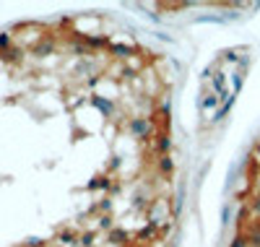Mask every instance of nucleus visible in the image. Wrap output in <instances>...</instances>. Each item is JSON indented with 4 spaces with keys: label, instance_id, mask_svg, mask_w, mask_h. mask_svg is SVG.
Listing matches in <instances>:
<instances>
[{
    "label": "nucleus",
    "instance_id": "f3484780",
    "mask_svg": "<svg viewBox=\"0 0 260 247\" xmlns=\"http://www.w3.org/2000/svg\"><path fill=\"white\" fill-rule=\"evenodd\" d=\"M13 47V34L11 32H0V55L8 52Z\"/></svg>",
    "mask_w": 260,
    "mask_h": 247
},
{
    "label": "nucleus",
    "instance_id": "393cba45",
    "mask_svg": "<svg viewBox=\"0 0 260 247\" xmlns=\"http://www.w3.org/2000/svg\"><path fill=\"white\" fill-rule=\"evenodd\" d=\"M24 247H45V239H39V237H29L24 242Z\"/></svg>",
    "mask_w": 260,
    "mask_h": 247
},
{
    "label": "nucleus",
    "instance_id": "b1692460",
    "mask_svg": "<svg viewBox=\"0 0 260 247\" xmlns=\"http://www.w3.org/2000/svg\"><path fill=\"white\" fill-rule=\"evenodd\" d=\"M96 211H102V213H112V200H110V198H102V203L96 206Z\"/></svg>",
    "mask_w": 260,
    "mask_h": 247
},
{
    "label": "nucleus",
    "instance_id": "dca6fc26",
    "mask_svg": "<svg viewBox=\"0 0 260 247\" xmlns=\"http://www.w3.org/2000/svg\"><path fill=\"white\" fill-rule=\"evenodd\" d=\"M247 211H250V216H260V190L247 198Z\"/></svg>",
    "mask_w": 260,
    "mask_h": 247
},
{
    "label": "nucleus",
    "instance_id": "ddd939ff",
    "mask_svg": "<svg viewBox=\"0 0 260 247\" xmlns=\"http://www.w3.org/2000/svg\"><path fill=\"white\" fill-rule=\"evenodd\" d=\"M182 206H185V182H180V188H177V195H175V206H172V219H180V213H182Z\"/></svg>",
    "mask_w": 260,
    "mask_h": 247
},
{
    "label": "nucleus",
    "instance_id": "a878e982",
    "mask_svg": "<svg viewBox=\"0 0 260 247\" xmlns=\"http://www.w3.org/2000/svg\"><path fill=\"white\" fill-rule=\"evenodd\" d=\"M86 190H99V177L89 179V182H86Z\"/></svg>",
    "mask_w": 260,
    "mask_h": 247
},
{
    "label": "nucleus",
    "instance_id": "aec40b11",
    "mask_svg": "<svg viewBox=\"0 0 260 247\" xmlns=\"http://www.w3.org/2000/svg\"><path fill=\"white\" fill-rule=\"evenodd\" d=\"M226 247H247V237H245V232H237V234L229 239Z\"/></svg>",
    "mask_w": 260,
    "mask_h": 247
},
{
    "label": "nucleus",
    "instance_id": "7c9ffc66",
    "mask_svg": "<svg viewBox=\"0 0 260 247\" xmlns=\"http://www.w3.org/2000/svg\"><path fill=\"white\" fill-rule=\"evenodd\" d=\"M57 247H60V244H57Z\"/></svg>",
    "mask_w": 260,
    "mask_h": 247
},
{
    "label": "nucleus",
    "instance_id": "6ab92c4d",
    "mask_svg": "<svg viewBox=\"0 0 260 247\" xmlns=\"http://www.w3.org/2000/svg\"><path fill=\"white\" fill-rule=\"evenodd\" d=\"M99 229H104V232H112V229H115L112 213H102V216H99Z\"/></svg>",
    "mask_w": 260,
    "mask_h": 247
},
{
    "label": "nucleus",
    "instance_id": "1a4fd4ad",
    "mask_svg": "<svg viewBox=\"0 0 260 247\" xmlns=\"http://www.w3.org/2000/svg\"><path fill=\"white\" fill-rule=\"evenodd\" d=\"M83 44L86 50H107L110 39H107V34H94V37H83Z\"/></svg>",
    "mask_w": 260,
    "mask_h": 247
},
{
    "label": "nucleus",
    "instance_id": "c756f323",
    "mask_svg": "<svg viewBox=\"0 0 260 247\" xmlns=\"http://www.w3.org/2000/svg\"><path fill=\"white\" fill-rule=\"evenodd\" d=\"M255 159L260 162V141H257V146H255Z\"/></svg>",
    "mask_w": 260,
    "mask_h": 247
},
{
    "label": "nucleus",
    "instance_id": "0eeeda50",
    "mask_svg": "<svg viewBox=\"0 0 260 247\" xmlns=\"http://www.w3.org/2000/svg\"><path fill=\"white\" fill-rule=\"evenodd\" d=\"M219 107H221V99L219 97H216L213 91H203V97L198 102V109L203 112V115H206V112H216Z\"/></svg>",
    "mask_w": 260,
    "mask_h": 247
},
{
    "label": "nucleus",
    "instance_id": "5701e85b",
    "mask_svg": "<svg viewBox=\"0 0 260 247\" xmlns=\"http://www.w3.org/2000/svg\"><path fill=\"white\" fill-rule=\"evenodd\" d=\"M232 224V206L226 203L224 208H221V227H229Z\"/></svg>",
    "mask_w": 260,
    "mask_h": 247
},
{
    "label": "nucleus",
    "instance_id": "7ed1b4c3",
    "mask_svg": "<svg viewBox=\"0 0 260 247\" xmlns=\"http://www.w3.org/2000/svg\"><path fill=\"white\" fill-rule=\"evenodd\" d=\"M107 52H110L115 60H133V57H138V47H133V44H122V42H110Z\"/></svg>",
    "mask_w": 260,
    "mask_h": 247
},
{
    "label": "nucleus",
    "instance_id": "423d86ee",
    "mask_svg": "<svg viewBox=\"0 0 260 247\" xmlns=\"http://www.w3.org/2000/svg\"><path fill=\"white\" fill-rule=\"evenodd\" d=\"M107 242L115 244V247H127L130 244V232L122 227H115L112 232H107Z\"/></svg>",
    "mask_w": 260,
    "mask_h": 247
},
{
    "label": "nucleus",
    "instance_id": "bb28decb",
    "mask_svg": "<svg viewBox=\"0 0 260 247\" xmlns=\"http://www.w3.org/2000/svg\"><path fill=\"white\" fill-rule=\"evenodd\" d=\"M211 73H216V71H213V65H208V68H206V71L201 73V78H203V81H208V78H213Z\"/></svg>",
    "mask_w": 260,
    "mask_h": 247
},
{
    "label": "nucleus",
    "instance_id": "f257e3e1",
    "mask_svg": "<svg viewBox=\"0 0 260 247\" xmlns=\"http://www.w3.org/2000/svg\"><path fill=\"white\" fill-rule=\"evenodd\" d=\"M127 133L136 136V138H141V141L154 138L156 136V122H154V117L136 115V117H130V122H127Z\"/></svg>",
    "mask_w": 260,
    "mask_h": 247
},
{
    "label": "nucleus",
    "instance_id": "4468645a",
    "mask_svg": "<svg viewBox=\"0 0 260 247\" xmlns=\"http://www.w3.org/2000/svg\"><path fill=\"white\" fill-rule=\"evenodd\" d=\"M78 237H81V234H76L73 229H65V232L57 234V244H60V247H73V244H78Z\"/></svg>",
    "mask_w": 260,
    "mask_h": 247
},
{
    "label": "nucleus",
    "instance_id": "cd10ccee",
    "mask_svg": "<svg viewBox=\"0 0 260 247\" xmlns=\"http://www.w3.org/2000/svg\"><path fill=\"white\" fill-rule=\"evenodd\" d=\"M156 39H161V42H172V37H167V34H161V32H156Z\"/></svg>",
    "mask_w": 260,
    "mask_h": 247
},
{
    "label": "nucleus",
    "instance_id": "a211bd4d",
    "mask_svg": "<svg viewBox=\"0 0 260 247\" xmlns=\"http://www.w3.org/2000/svg\"><path fill=\"white\" fill-rule=\"evenodd\" d=\"M96 232H83L81 237H78V247H94L96 242Z\"/></svg>",
    "mask_w": 260,
    "mask_h": 247
},
{
    "label": "nucleus",
    "instance_id": "20e7f679",
    "mask_svg": "<svg viewBox=\"0 0 260 247\" xmlns=\"http://www.w3.org/2000/svg\"><path fill=\"white\" fill-rule=\"evenodd\" d=\"M211 91L219 97L221 102L232 94V91H229V86H226V73H224V71H216V73H213V78H211Z\"/></svg>",
    "mask_w": 260,
    "mask_h": 247
},
{
    "label": "nucleus",
    "instance_id": "f8f14e48",
    "mask_svg": "<svg viewBox=\"0 0 260 247\" xmlns=\"http://www.w3.org/2000/svg\"><path fill=\"white\" fill-rule=\"evenodd\" d=\"M156 237H159V227H154V224H146V227L136 234V242H138V244H143V242L156 239Z\"/></svg>",
    "mask_w": 260,
    "mask_h": 247
},
{
    "label": "nucleus",
    "instance_id": "c85d7f7f",
    "mask_svg": "<svg viewBox=\"0 0 260 247\" xmlns=\"http://www.w3.org/2000/svg\"><path fill=\"white\" fill-rule=\"evenodd\" d=\"M120 167V156H115V159H112V164H110V169H117Z\"/></svg>",
    "mask_w": 260,
    "mask_h": 247
},
{
    "label": "nucleus",
    "instance_id": "39448f33",
    "mask_svg": "<svg viewBox=\"0 0 260 247\" xmlns=\"http://www.w3.org/2000/svg\"><path fill=\"white\" fill-rule=\"evenodd\" d=\"M154 151L159 156L172 153V133L169 130H156V136H154Z\"/></svg>",
    "mask_w": 260,
    "mask_h": 247
},
{
    "label": "nucleus",
    "instance_id": "f03ea898",
    "mask_svg": "<svg viewBox=\"0 0 260 247\" xmlns=\"http://www.w3.org/2000/svg\"><path fill=\"white\" fill-rule=\"evenodd\" d=\"M89 104H91L94 109H99V115H102V117H115V112H117L112 97H102V94H96V91L89 97Z\"/></svg>",
    "mask_w": 260,
    "mask_h": 247
},
{
    "label": "nucleus",
    "instance_id": "412c9836",
    "mask_svg": "<svg viewBox=\"0 0 260 247\" xmlns=\"http://www.w3.org/2000/svg\"><path fill=\"white\" fill-rule=\"evenodd\" d=\"M52 50H55V44H52L50 39H45V42H39L37 47H34V52H37V55H45V52H52Z\"/></svg>",
    "mask_w": 260,
    "mask_h": 247
},
{
    "label": "nucleus",
    "instance_id": "9d476101",
    "mask_svg": "<svg viewBox=\"0 0 260 247\" xmlns=\"http://www.w3.org/2000/svg\"><path fill=\"white\" fill-rule=\"evenodd\" d=\"M247 237V247H260V221H252L242 229Z\"/></svg>",
    "mask_w": 260,
    "mask_h": 247
},
{
    "label": "nucleus",
    "instance_id": "4be33fe9",
    "mask_svg": "<svg viewBox=\"0 0 260 247\" xmlns=\"http://www.w3.org/2000/svg\"><path fill=\"white\" fill-rule=\"evenodd\" d=\"M221 60H224V63H234V65H240V60H242V55H240V52H237V50H226Z\"/></svg>",
    "mask_w": 260,
    "mask_h": 247
},
{
    "label": "nucleus",
    "instance_id": "2eb2a0df",
    "mask_svg": "<svg viewBox=\"0 0 260 247\" xmlns=\"http://www.w3.org/2000/svg\"><path fill=\"white\" fill-rule=\"evenodd\" d=\"M192 24H226L224 16H216V13H203V16H195Z\"/></svg>",
    "mask_w": 260,
    "mask_h": 247
},
{
    "label": "nucleus",
    "instance_id": "6e6552de",
    "mask_svg": "<svg viewBox=\"0 0 260 247\" xmlns=\"http://www.w3.org/2000/svg\"><path fill=\"white\" fill-rule=\"evenodd\" d=\"M234 102H237V97H234V94H229V97H226V99L221 102V107H219V109L213 112V117H211V122H224V117H226L229 112H232Z\"/></svg>",
    "mask_w": 260,
    "mask_h": 247
},
{
    "label": "nucleus",
    "instance_id": "9b49d317",
    "mask_svg": "<svg viewBox=\"0 0 260 247\" xmlns=\"http://www.w3.org/2000/svg\"><path fill=\"white\" fill-rule=\"evenodd\" d=\"M156 167H159V172H161L164 177H172V174H175V169H177L175 159H172V153H167V156H156Z\"/></svg>",
    "mask_w": 260,
    "mask_h": 247
}]
</instances>
